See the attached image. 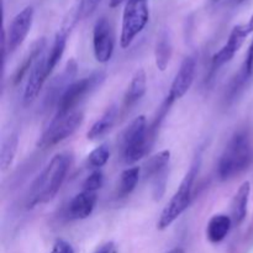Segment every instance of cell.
Returning <instances> with one entry per match:
<instances>
[{"mask_svg": "<svg viewBox=\"0 0 253 253\" xmlns=\"http://www.w3.org/2000/svg\"><path fill=\"white\" fill-rule=\"evenodd\" d=\"M170 161V151L163 150L157 155L152 156L143 166V177L146 179H153L155 177L160 175L161 173L168 170Z\"/></svg>", "mask_w": 253, "mask_h": 253, "instance_id": "22", "label": "cell"}, {"mask_svg": "<svg viewBox=\"0 0 253 253\" xmlns=\"http://www.w3.org/2000/svg\"><path fill=\"white\" fill-rule=\"evenodd\" d=\"M104 183V174L100 170H95V172L91 173L83 183V190L86 192H93L96 193V190L100 189L103 187Z\"/></svg>", "mask_w": 253, "mask_h": 253, "instance_id": "27", "label": "cell"}, {"mask_svg": "<svg viewBox=\"0 0 253 253\" xmlns=\"http://www.w3.org/2000/svg\"><path fill=\"white\" fill-rule=\"evenodd\" d=\"M195 72H197V61H195V58L192 56L185 57L183 59L182 64H180L179 69H178L177 74H175L174 79H173L169 93L167 95L170 100H178V99L183 98L188 93L193 82H194Z\"/></svg>", "mask_w": 253, "mask_h": 253, "instance_id": "12", "label": "cell"}, {"mask_svg": "<svg viewBox=\"0 0 253 253\" xmlns=\"http://www.w3.org/2000/svg\"><path fill=\"white\" fill-rule=\"evenodd\" d=\"M172 52L173 46L169 35H168V32L163 31L162 34L160 35V37H158L155 48L156 66H157V68L160 69L161 72H165L166 69H167L170 61V57H172Z\"/></svg>", "mask_w": 253, "mask_h": 253, "instance_id": "23", "label": "cell"}, {"mask_svg": "<svg viewBox=\"0 0 253 253\" xmlns=\"http://www.w3.org/2000/svg\"><path fill=\"white\" fill-rule=\"evenodd\" d=\"M234 1H235V4H241V2L246 1V0H234Z\"/></svg>", "mask_w": 253, "mask_h": 253, "instance_id": "33", "label": "cell"}, {"mask_svg": "<svg viewBox=\"0 0 253 253\" xmlns=\"http://www.w3.org/2000/svg\"><path fill=\"white\" fill-rule=\"evenodd\" d=\"M253 162V147L249 132L239 130L231 136L217 165V174L221 180H229L241 174Z\"/></svg>", "mask_w": 253, "mask_h": 253, "instance_id": "2", "label": "cell"}, {"mask_svg": "<svg viewBox=\"0 0 253 253\" xmlns=\"http://www.w3.org/2000/svg\"><path fill=\"white\" fill-rule=\"evenodd\" d=\"M115 48V35L110 22L101 17L94 25L93 49L94 56L99 63H106L113 57Z\"/></svg>", "mask_w": 253, "mask_h": 253, "instance_id": "10", "label": "cell"}, {"mask_svg": "<svg viewBox=\"0 0 253 253\" xmlns=\"http://www.w3.org/2000/svg\"><path fill=\"white\" fill-rule=\"evenodd\" d=\"M253 32V15L251 19L249 20V22L241 25H236V26L232 29L231 34H230L229 39H227L226 43L216 52V53L212 56L211 59V68L219 69L220 67H222L224 64L229 63L232 58L235 57V54L239 52V49L241 48L244 42L246 41L247 37L250 36Z\"/></svg>", "mask_w": 253, "mask_h": 253, "instance_id": "8", "label": "cell"}, {"mask_svg": "<svg viewBox=\"0 0 253 253\" xmlns=\"http://www.w3.org/2000/svg\"><path fill=\"white\" fill-rule=\"evenodd\" d=\"M100 2L101 0H82L81 4H79L78 11H77V17L84 19V17L90 16Z\"/></svg>", "mask_w": 253, "mask_h": 253, "instance_id": "28", "label": "cell"}, {"mask_svg": "<svg viewBox=\"0 0 253 253\" xmlns=\"http://www.w3.org/2000/svg\"><path fill=\"white\" fill-rule=\"evenodd\" d=\"M168 253H184V250L180 249V247H175V249L170 250V251Z\"/></svg>", "mask_w": 253, "mask_h": 253, "instance_id": "32", "label": "cell"}, {"mask_svg": "<svg viewBox=\"0 0 253 253\" xmlns=\"http://www.w3.org/2000/svg\"><path fill=\"white\" fill-rule=\"evenodd\" d=\"M77 68H78L77 62L74 61V59H71V61L67 63L64 71L52 81L48 89H47L46 96H44V106H46V109L51 108V106L53 105L57 106L59 99L63 95L66 89L74 82L73 78L76 77Z\"/></svg>", "mask_w": 253, "mask_h": 253, "instance_id": "13", "label": "cell"}, {"mask_svg": "<svg viewBox=\"0 0 253 253\" xmlns=\"http://www.w3.org/2000/svg\"><path fill=\"white\" fill-rule=\"evenodd\" d=\"M140 167H130L121 173L118 188L119 198H125L133 192L140 179Z\"/></svg>", "mask_w": 253, "mask_h": 253, "instance_id": "25", "label": "cell"}, {"mask_svg": "<svg viewBox=\"0 0 253 253\" xmlns=\"http://www.w3.org/2000/svg\"><path fill=\"white\" fill-rule=\"evenodd\" d=\"M51 253H74V250L71 246V244H68L64 240H57Z\"/></svg>", "mask_w": 253, "mask_h": 253, "instance_id": "29", "label": "cell"}, {"mask_svg": "<svg viewBox=\"0 0 253 253\" xmlns=\"http://www.w3.org/2000/svg\"><path fill=\"white\" fill-rule=\"evenodd\" d=\"M95 253H116L115 245H114L113 242H106L103 246L99 247Z\"/></svg>", "mask_w": 253, "mask_h": 253, "instance_id": "30", "label": "cell"}, {"mask_svg": "<svg viewBox=\"0 0 253 253\" xmlns=\"http://www.w3.org/2000/svg\"><path fill=\"white\" fill-rule=\"evenodd\" d=\"M72 26L62 27L58 32L56 34L53 40V43H52L51 48L48 52H46L47 57V68H48L49 74L53 72V69L56 68V66L58 64V62L61 61L62 56H63L64 51H66L67 46V40H68V35L71 32Z\"/></svg>", "mask_w": 253, "mask_h": 253, "instance_id": "18", "label": "cell"}, {"mask_svg": "<svg viewBox=\"0 0 253 253\" xmlns=\"http://www.w3.org/2000/svg\"><path fill=\"white\" fill-rule=\"evenodd\" d=\"M17 146H19V135H17V132H11L2 141L1 150H0V166H1L2 172L6 170L14 162Z\"/></svg>", "mask_w": 253, "mask_h": 253, "instance_id": "24", "label": "cell"}, {"mask_svg": "<svg viewBox=\"0 0 253 253\" xmlns=\"http://www.w3.org/2000/svg\"><path fill=\"white\" fill-rule=\"evenodd\" d=\"M34 21V7L26 6L17 12L12 21L10 22V26L7 29V32H2V37L5 40L6 44V51L9 53L16 51L25 39L27 37V34L30 32Z\"/></svg>", "mask_w": 253, "mask_h": 253, "instance_id": "9", "label": "cell"}, {"mask_svg": "<svg viewBox=\"0 0 253 253\" xmlns=\"http://www.w3.org/2000/svg\"><path fill=\"white\" fill-rule=\"evenodd\" d=\"M118 118V109L115 106H110L95 123L91 125L90 130L86 132V138L90 141L100 140L103 138L109 131L113 128Z\"/></svg>", "mask_w": 253, "mask_h": 253, "instance_id": "21", "label": "cell"}, {"mask_svg": "<svg viewBox=\"0 0 253 253\" xmlns=\"http://www.w3.org/2000/svg\"><path fill=\"white\" fill-rule=\"evenodd\" d=\"M51 76L47 68V57L46 51L39 57L35 64L32 66L31 71H30L29 77H27L26 86L24 90V104L25 105H30L36 100L39 96L40 91H41L42 86H43L44 82L47 78Z\"/></svg>", "mask_w": 253, "mask_h": 253, "instance_id": "11", "label": "cell"}, {"mask_svg": "<svg viewBox=\"0 0 253 253\" xmlns=\"http://www.w3.org/2000/svg\"><path fill=\"white\" fill-rule=\"evenodd\" d=\"M46 44L47 40L44 39V37H40V39H37L36 41L31 44L30 51L27 52L26 57H25L22 63L19 66V68L16 69V73H15L14 76V84H19L20 82L24 79V77L30 73L35 62H36L37 59H39V57L46 51Z\"/></svg>", "mask_w": 253, "mask_h": 253, "instance_id": "17", "label": "cell"}, {"mask_svg": "<svg viewBox=\"0 0 253 253\" xmlns=\"http://www.w3.org/2000/svg\"><path fill=\"white\" fill-rule=\"evenodd\" d=\"M127 1V0H110V7H118L123 2Z\"/></svg>", "mask_w": 253, "mask_h": 253, "instance_id": "31", "label": "cell"}, {"mask_svg": "<svg viewBox=\"0 0 253 253\" xmlns=\"http://www.w3.org/2000/svg\"><path fill=\"white\" fill-rule=\"evenodd\" d=\"M151 146L152 143L150 141L147 120L145 115H140L126 127L123 133L121 147L124 162L126 165H133L145 157Z\"/></svg>", "mask_w": 253, "mask_h": 253, "instance_id": "4", "label": "cell"}, {"mask_svg": "<svg viewBox=\"0 0 253 253\" xmlns=\"http://www.w3.org/2000/svg\"><path fill=\"white\" fill-rule=\"evenodd\" d=\"M105 78L106 74L104 72L99 71L94 72L89 77H84V78L78 79V81H74L66 89L63 95L59 99L58 104L56 106V115H54V118H61V116H64L76 110L77 105L86 95H89L96 88H99L103 84V82L105 81Z\"/></svg>", "mask_w": 253, "mask_h": 253, "instance_id": "5", "label": "cell"}, {"mask_svg": "<svg viewBox=\"0 0 253 253\" xmlns=\"http://www.w3.org/2000/svg\"><path fill=\"white\" fill-rule=\"evenodd\" d=\"M231 225V216H227V215L224 214L214 215V216L209 220V222H208V240H209L210 242H212V244H219V242H221L230 232Z\"/></svg>", "mask_w": 253, "mask_h": 253, "instance_id": "19", "label": "cell"}, {"mask_svg": "<svg viewBox=\"0 0 253 253\" xmlns=\"http://www.w3.org/2000/svg\"><path fill=\"white\" fill-rule=\"evenodd\" d=\"M84 115L82 111L74 110L61 118H53L48 127L40 137L37 146L40 148H49L62 142L73 135L77 128L82 125Z\"/></svg>", "mask_w": 253, "mask_h": 253, "instance_id": "7", "label": "cell"}, {"mask_svg": "<svg viewBox=\"0 0 253 253\" xmlns=\"http://www.w3.org/2000/svg\"><path fill=\"white\" fill-rule=\"evenodd\" d=\"M221 1V0H211V2H214V4H216V2Z\"/></svg>", "mask_w": 253, "mask_h": 253, "instance_id": "34", "label": "cell"}, {"mask_svg": "<svg viewBox=\"0 0 253 253\" xmlns=\"http://www.w3.org/2000/svg\"><path fill=\"white\" fill-rule=\"evenodd\" d=\"M147 0H127L124 9L121 24L120 46L127 48L133 40L145 29L148 22Z\"/></svg>", "mask_w": 253, "mask_h": 253, "instance_id": "6", "label": "cell"}, {"mask_svg": "<svg viewBox=\"0 0 253 253\" xmlns=\"http://www.w3.org/2000/svg\"><path fill=\"white\" fill-rule=\"evenodd\" d=\"M98 197L96 193L83 190L69 202L66 210V216L69 220H84L94 211Z\"/></svg>", "mask_w": 253, "mask_h": 253, "instance_id": "15", "label": "cell"}, {"mask_svg": "<svg viewBox=\"0 0 253 253\" xmlns=\"http://www.w3.org/2000/svg\"><path fill=\"white\" fill-rule=\"evenodd\" d=\"M69 156L58 153L53 156L48 165L32 183L27 197V209L51 202L61 189L69 168Z\"/></svg>", "mask_w": 253, "mask_h": 253, "instance_id": "1", "label": "cell"}, {"mask_svg": "<svg viewBox=\"0 0 253 253\" xmlns=\"http://www.w3.org/2000/svg\"><path fill=\"white\" fill-rule=\"evenodd\" d=\"M109 158H110V148H109L106 143H104V145H100L89 153L88 163L90 167L100 168L106 165Z\"/></svg>", "mask_w": 253, "mask_h": 253, "instance_id": "26", "label": "cell"}, {"mask_svg": "<svg viewBox=\"0 0 253 253\" xmlns=\"http://www.w3.org/2000/svg\"><path fill=\"white\" fill-rule=\"evenodd\" d=\"M250 194H251V183L244 182L235 194L231 203V219L232 224L241 225L247 215Z\"/></svg>", "mask_w": 253, "mask_h": 253, "instance_id": "16", "label": "cell"}, {"mask_svg": "<svg viewBox=\"0 0 253 253\" xmlns=\"http://www.w3.org/2000/svg\"><path fill=\"white\" fill-rule=\"evenodd\" d=\"M147 89V76H146L145 69L140 68L135 72L130 84H128L127 91L125 94L124 104L126 108H130L133 104L137 103L146 93Z\"/></svg>", "mask_w": 253, "mask_h": 253, "instance_id": "20", "label": "cell"}, {"mask_svg": "<svg viewBox=\"0 0 253 253\" xmlns=\"http://www.w3.org/2000/svg\"><path fill=\"white\" fill-rule=\"evenodd\" d=\"M200 168V156H198L194 162L190 166L189 170L187 172L185 177L183 178L179 188L172 199L169 200L163 211L161 212V216L158 219L157 227L158 230H166L189 208L190 202H192L193 195V185H194L195 178L199 173Z\"/></svg>", "mask_w": 253, "mask_h": 253, "instance_id": "3", "label": "cell"}, {"mask_svg": "<svg viewBox=\"0 0 253 253\" xmlns=\"http://www.w3.org/2000/svg\"><path fill=\"white\" fill-rule=\"evenodd\" d=\"M253 78V39L250 43L249 49H247L246 57L240 68L239 73L234 77V79L230 83L229 89H227L226 99L229 101H234L242 91L245 90L249 83Z\"/></svg>", "mask_w": 253, "mask_h": 253, "instance_id": "14", "label": "cell"}]
</instances>
